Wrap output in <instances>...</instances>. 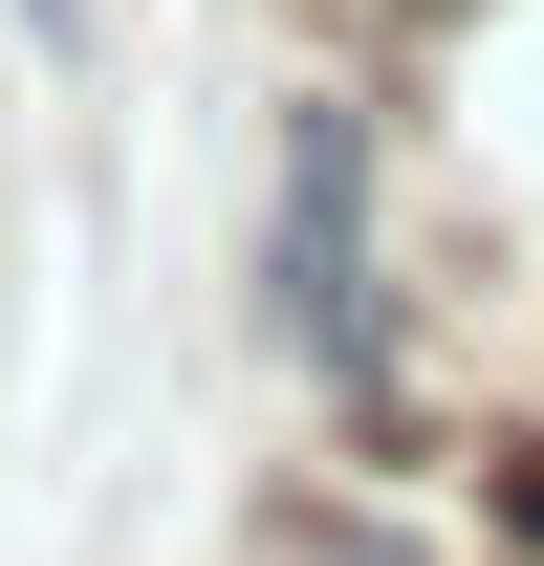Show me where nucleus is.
I'll use <instances>...</instances> for the list:
<instances>
[{"label": "nucleus", "instance_id": "f257e3e1", "mask_svg": "<svg viewBox=\"0 0 544 566\" xmlns=\"http://www.w3.org/2000/svg\"><path fill=\"white\" fill-rule=\"evenodd\" d=\"M262 305H283V349L327 370V415H414V370H393V262H370V109H283V218H262Z\"/></svg>", "mask_w": 544, "mask_h": 566}, {"label": "nucleus", "instance_id": "f03ea898", "mask_svg": "<svg viewBox=\"0 0 544 566\" xmlns=\"http://www.w3.org/2000/svg\"><path fill=\"white\" fill-rule=\"evenodd\" d=\"M240 566H436V545H414V523H370V501H283Z\"/></svg>", "mask_w": 544, "mask_h": 566}]
</instances>
